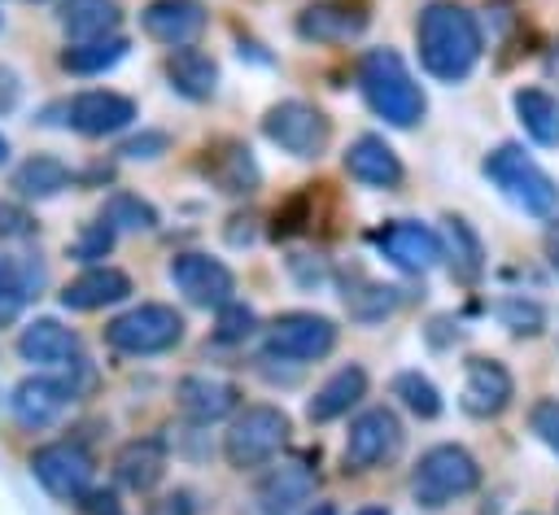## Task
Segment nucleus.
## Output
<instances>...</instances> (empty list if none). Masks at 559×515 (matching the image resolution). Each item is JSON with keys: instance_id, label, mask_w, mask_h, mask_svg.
Returning a JSON list of instances; mask_svg holds the SVG:
<instances>
[{"instance_id": "nucleus-38", "label": "nucleus", "mask_w": 559, "mask_h": 515, "mask_svg": "<svg viewBox=\"0 0 559 515\" xmlns=\"http://www.w3.org/2000/svg\"><path fill=\"white\" fill-rule=\"evenodd\" d=\"M253 332H262L253 306H245V301H227V306L214 310V340H223V345H240V340H249Z\"/></svg>"}, {"instance_id": "nucleus-37", "label": "nucleus", "mask_w": 559, "mask_h": 515, "mask_svg": "<svg viewBox=\"0 0 559 515\" xmlns=\"http://www.w3.org/2000/svg\"><path fill=\"white\" fill-rule=\"evenodd\" d=\"M489 310H493V319H498L511 336H542V332H546V310H542V301H533V297H524V292H507V297H498Z\"/></svg>"}, {"instance_id": "nucleus-50", "label": "nucleus", "mask_w": 559, "mask_h": 515, "mask_svg": "<svg viewBox=\"0 0 559 515\" xmlns=\"http://www.w3.org/2000/svg\"><path fill=\"white\" fill-rule=\"evenodd\" d=\"M354 515H389V506H362V511H354Z\"/></svg>"}, {"instance_id": "nucleus-21", "label": "nucleus", "mask_w": 559, "mask_h": 515, "mask_svg": "<svg viewBox=\"0 0 559 515\" xmlns=\"http://www.w3.org/2000/svg\"><path fill=\"white\" fill-rule=\"evenodd\" d=\"M166 467H170V454L162 436H131L114 450V480L127 493H153L166 480Z\"/></svg>"}, {"instance_id": "nucleus-16", "label": "nucleus", "mask_w": 559, "mask_h": 515, "mask_svg": "<svg viewBox=\"0 0 559 515\" xmlns=\"http://www.w3.org/2000/svg\"><path fill=\"white\" fill-rule=\"evenodd\" d=\"M515 397V380L511 371L489 358V354H472L463 362V393H459V406L472 415V419H493L511 406Z\"/></svg>"}, {"instance_id": "nucleus-26", "label": "nucleus", "mask_w": 559, "mask_h": 515, "mask_svg": "<svg viewBox=\"0 0 559 515\" xmlns=\"http://www.w3.org/2000/svg\"><path fill=\"white\" fill-rule=\"evenodd\" d=\"M166 79L183 100H210L218 92V61L210 52H201L197 44L188 48H170L166 52Z\"/></svg>"}, {"instance_id": "nucleus-18", "label": "nucleus", "mask_w": 559, "mask_h": 515, "mask_svg": "<svg viewBox=\"0 0 559 515\" xmlns=\"http://www.w3.org/2000/svg\"><path fill=\"white\" fill-rule=\"evenodd\" d=\"M371 13L362 0H310L297 13V35L306 44H349L367 31Z\"/></svg>"}, {"instance_id": "nucleus-29", "label": "nucleus", "mask_w": 559, "mask_h": 515, "mask_svg": "<svg viewBox=\"0 0 559 515\" xmlns=\"http://www.w3.org/2000/svg\"><path fill=\"white\" fill-rule=\"evenodd\" d=\"M57 22L70 35V44H83V39L118 35L122 9H118V0H61L57 4Z\"/></svg>"}, {"instance_id": "nucleus-13", "label": "nucleus", "mask_w": 559, "mask_h": 515, "mask_svg": "<svg viewBox=\"0 0 559 515\" xmlns=\"http://www.w3.org/2000/svg\"><path fill=\"white\" fill-rule=\"evenodd\" d=\"M61 109H66V127L74 135H87V140H105V135L135 122V100L122 96V92H109V87L74 92Z\"/></svg>"}, {"instance_id": "nucleus-24", "label": "nucleus", "mask_w": 559, "mask_h": 515, "mask_svg": "<svg viewBox=\"0 0 559 515\" xmlns=\"http://www.w3.org/2000/svg\"><path fill=\"white\" fill-rule=\"evenodd\" d=\"M135 292V284H131V275L127 271H118V266H83L57 297H61V306L66 310H79V314H87V310H105V306H118V301H127Z\"/></svg>"}, {"instance_id": "nucleus-19", "label": "nucleus", "mask_w": 559, "mask_h": 515, "mask_svg": "<svg viewBox=\"0 0 559 515\" xmlns=\"http://www.w3.org/2000/svg\"><path fill=\"white\" fill-rule=\"evenodd\" d=\"M314 484H319V476L306 458H280L258 476L253 502L262 515H288L293 506H301L314 493Z\"/></svg>"}, {"instance_id": "nucleus-1", "label": "nucleus", "mask_w": 559, "mask_h": 515, "mask_svg": "<svg viewBox=\"0 0 559 515\" xmlns=\"http://www.w3.org/2000/svg\"><path fill=\"white\" fill-rule=\"evenodd\" d=\"M415 48H419V65L437 83H463L485 52V35L467 4L432 0L415 17Z\"/></svg>"}, {"instance_id": "nucleus-27", "label": "nucleus", "mask_w": 559, "mask_h": 515, "mask_svg": "<svg viewBox=\"0 0 559 515\" xmlns=\"http://www.w3.org/2000/svg\"><path fill=\"white\" fill-rule=\"evenodd\" d=\"M70 183H74V170H70L61 157H52V153H31V157L13 170V179H9V188H13L22 201L61 196Z\"/></svg>"}, {"instance_id": "nucleus-12", "label": "nucleus", "mask_w": 559, "mask_h": 515, "mask_svg": "<svg viewBox=\"0 0 559 515\" xmlns=\"http://www.w3.org/2000/svg\"><path fill=\"white\" fill-rule=\"evenodd\" d=\"M74 402H79V393L70 388V380H66L61 371H39V375H26V380L13 384V393H9V415H13L22 428L39 432V428H52Z\"/></svg>"}, {"instance_id": "nucleus-9", "label": "nucleus", "mask_w": 559, "mask_h": 515, "mask_svg": "<svg viewBox=\"0 0 559 515\" xmlns=\"http://www.w3.org/2000/svg\"><path fill=\"white\" fill-rule=\"evenodd\" d=\"M402 441H406L402 419L389 406H367L354 415V423L345 432L341 463H345V471H376L402 454Z\"/></svg>"}, {"instance_id": "nucleus-34", "label": "nucleus", "mask_w": 559, "mask_h": 515, "mask_svg": "<svg viewBox=\"0 0 559 515\" xmlns=\"http://www.w3.org/2000/svg\"><path fill=\"white\" fill-rule=\"evenodd\" d=\"M389 393H393V397H397V406H402V410H411L415 419H437V415L445 410L441 388H437L424 371H415V367L397 371V375L389 380Z\"/></svg>"}, {"instance_id": "nucleus-10", "label": "nucleus", "mask_w": 559, "mask_h": 515, "mask_svg": "<svg viewBox=\"0 0 559 515\" xmlns=\"http://www.w3.org/2000/svg\"><path fill=\"white\" fill-rule=\"evenodd\" d=\"M31 476L57 498V502H83V493L92 489V480H96V458L74 441V436H66V441H48V445H39L35 454H31Z\"/></svg>"}, {"instance_id": "nucleus-5", "label": "nucleus", "mask_w": 559, "mask_h": 515, "mask_svg": "<svg viewBox=\"0 0 559 515\" xmlns=\"http://www.w3.org/2000/svg\"><path fill=\"white\" fill-rule=\"evenodd\" d=\"M485 179L507 196L515 201L524 214L533 218H555L559 214V183L520 148V144H498L485 161H480Z\"/></svg>"}, {"instance_id": "nucleus-6", "label": "nucleus", "mask_w": 559, "mask_h": 515, "mask_svg": "<svg viewBox=\"0 0 559 515\" xmlns=\"http://www.w3.org/2000/svg\"><path fill=\"white\" fill-rule=\"evenodd\" d=\"M105 345L127 358H153L183 340V314L166 301H140L105 323Z\"/></svg>"}, {"instance_id": "nucleus-17", "label": "nucleus", "mask_w": 559, "mask_h": 515, "mask_svg": "<svg viewBox=\"0 0 559 515\" xmlns=\"http://www.w3.org/2000/svg\"><path fill=\"white\" fill-rule=\"evenodd\" d=\"M210 9L201 0H148L140 9V31L162 48H188L205 35Z\"/></svg>"}, {"instance_id": "nucleus-8", "label": "nucleus", "mask_w": 559, "mask_h": 515, "mask_svg": "<svg viewBox=\"0 0 559 515\" xmlns=\"http://www.w3.org/2000/svg\"><path fill=\"white\" fill-rule=\"evenodd\" d=\"M262 135H266L280 153L301 157V161H314V157H323V153L332 148V118H328L319 105L288 96V100H275V105L262 113Z\"/></svg>"}, {"instance_id": "nucleus-48", "label": "nucleus", "mask_w": 559, "mask_h": 515, "mask_svg": "<svg viewBox=\"0 0 559 515\" xmlns=\"http://www.w3.org/2000/svg\"><path fill=\"white\" fill-rule=\"evenodd\" d=\"M542 65H546V79H555V83H559V39L546 48V61H542Z\"/></svg>"}, {"instance_id": "nucleus-2", "label": "nucleus", "mask_w": 559, "mask_h": 515, "mask_svg": "<svg viewBox=\"0 0 559 515\" xmlns=\"http://www.w3.org/2000/svg\"><path fill=\"white\" fill-rule=\"evenodd\" d=\"M354 79H358V92L367 100V109L376 118H384L389 127H419L424 113H428V96L424 87L415 83L411 65L402 61L397 48H367L354 65Z\"/></svg>"}, {"instance_id": "nucleus-43", "label": "nucleus", "mask_w": 559, "mask_h": 515, "mask_svg": "<svg viewBox=\"0 0 559 515\" xmlns=\"http://www.w3.org/2000/svg\"><path fill=\"white\" fill-rule=\"evenodd\" d=\"M288 271L297 275L301 288H314V284L328 279V262H323V258H310V253H293V258H288Z\"/></svg>"}, {"instance_id": "nucleus-28", "label": "nucleus", "mask_w": 559, "mask_h": 515, "mask_svg": "<svg viewBox=\"0 0 559 515\" xmlns=\"http://www.w3.org/2000/svg\"><path fill=\"white\" fill-rule=\"evenodd\" d=\"M441 249H445L450 271L463 284H476L485 275V240L476 236V227L463 214H445L441 218Z\"/></svg>"}, {"instance_id": "nucleus-30", "label": "nucleus", "mask_w": 559, "mask_h": 515, "mask_svg": "<svg viewBox=\"0 0 559 515\" xmlns=\"http://www.w3.org/2000/svg\"><path fill=\"white\" fill-rule=\"evenodd\" d=\"M131 39L127 35H100V39H83V44H66L61 48V70L66 74H79V79H92V74H105L114 70L122 57H127Z\"/></svg>"}, {"instance_id": "nucleus-7", "label": "nucleus", "mask_w": 559, "mask_h": 515, "mask_svg": "<svg viewBox=\"0 0 559 515\" xmlns=\"http://www.w3.org/2000/svg\"><path fill=\"white\" fill-rule=\"evenodd\" d=\"M341 340V327L314 310H284L262 327V354L280 362H323Z\"/></svg>"}, {"instance_id": "nucleus-31", "label": "nucleus", "mask_w": 559, "mask_h": 515, "mask_svg": "<svg viewBox=\"0 0 559 515\" xmlns=\"http://www.w3.org/2000/svg\"><path fill=\"white\" fill-rule=\"evenodd\" d=\"M511 105H515L520 127H524L537 144L559 148V96H550L546 87H520V92L511 96Z\"/></svg>"}, {"instance_id": "nucleus-11", "label": "nucleus", "mask_w": 559, "mask_h": 515, "mask_svg": "<svg viewBox=\"0 0 559 515\" xmlns=\"http://www.w3.org/2000/svg\"><path fill=\"white\" fill-rule=\"evenodd\" d=\"M170 284L183 292L188 306H201V310H218L227 301H236V275L223 258H210V253H175L170 266H166Z\"/></svg>"}, {"instance_id": "nucleus-41", "label": "nucleus", "mask_w": 559, "mask_h": 515, "mask_svg": "<svg viewBox=\"0 0 559 515\" xmlns=\"http://www.w3.org/2000/svg\"><path fill=\"white\" fill-rule=\"evenodd\" d=\"M528 428L550 454H559V397H537L528 410Z\"/></svg>"}, {"instance_id": "nucleus-47", "label": "nucleus", "mask_w": 559, "mask_h": 515, "mask_svg": "<svg viewBox=\"0 0 559 515\" xmlns=\"http://www.w3.org/2000/svg\"><path fill=\"white\" fill-rule=\"evenodd\" d=\"M542 249H546V262L555 266V275H559V218L546 227V236H542Z\"/></svg>"}, {"instance_id": "nucleus-22", "label": "nucleus", "mask_w": 559, "mask_h": 515, "mask_svg": "<svg viewBox=\"0 0 559 515\" xmlns=\"http://www.w3.org/2000/svg\"><path fill=\"white\" fill-rule=\"evenodd\" d=\"M345 175L354 179V183H362V188H380V192H393V188H402V179H406V166H402V157L393 153V144H384V135H358V140H349V148H345Z\"/></svg>"}, {"instance_id": "nucleus-45", "label": "nucleus", "mask_w": 559, "mask_h": 515, "mask_svg": "<svg viewBox=\"0 0 559 515\" xmlns=\"http://www.w3.org/2000/svg\"><path fill=\"white\" fill-rule=\"evenodd\" d=\"M79 506H83L87 515H127V511H122V502H118V493H114V489H96V484L83 493V502H79Z\"/></svg>"}, {"instance_id": "nucleus-35", "label": "nucleus", "mask_w": 559, "mask_h": 515, "mask_svg": "<svg viewBox=\"0 0 559 515\" xmlns=\"http://www.w3.org/2000/svg\"><path fill=\"white\" fill-rule=\"evenodd\" d=\"M319 192H323V183H306L301 192H293L288 201H280L275 205V214H271V236L275 240H293V236H301V231H314V218H319Z\"/></svg>"}, {"instance_id": "nucleus-25", "label": "nucleus", "mask_w": 559, "mask_h": 515, "mask_svg": "<svg viewBox=\"0 0 559 515\" xmlns=\"http://www.w3.org/2000/svg\"><path fill=\"white\" fill-rule=\"evenodd\" d=\"M362 397H367V371H362L358 362H345V367H336V371L310 393V402H306V419H310V423L345 419Z\"/></svg>"}, {"instance_id": "nucleus-23", "label": "nucleus", "mask_w": 559, "mask_h": 515, "mask_svg": "<svg viewBox=\"0 0 559 515\" xmlns=\"http://www.w3.org/2000/svg\"><path fill=\"white\" fill-rule=\"evenodd\" d=\"M17 354L22 362L31 367H44V371H61L70 358H79V336L74 327H66L61 319H48V314H35L22 332H17Z\"/></svg>"}, {"instance_id": "nucleus-42", "label": "nucleus", "mask_w": 559, "mask_h": 515, "mask_svg": "<svg viewBox=\"0 0 559 515\" xmlns=\"http://www.w3.org/2000/svg\"><path fill=\"white\" fill-rule=\"evenodd\" d=\"M26 236H35V214L22 201L0 196V240H26Z\"/></svg>"}, {"instance_id": "nucleus-40", "label": "nucleus", "mask_w": 559, "mask_h": 515, "mask_svg": "<svg viewBox=\"0 0 559 515\" xmlns=\"http://www.w3.org/2000/svg\"><path fill=\"white\" fill-rule=\"evenodd\" d=\"M162 153H170V131H135V135H127L122 144H118V157L122 161H153V157H162Z\"/></svg>"}, {"instance_id": "nucleus-32", "label": "nucleus", "mask_w": 559, "mask_h": 515, "mask_svg": "<svg viewBox=\"0 0 559 515\" xmlns=\"http://www.w3.org/2000/svg\"><path fill=\"white\" fill-rule=\"evenodd\" d=\"M39 284H44L39 262H31V258H0V323H13L22 314V306L35 297Z\"/></svg>"}, {"instance_id": "nucleus-15", "label": "nucleus", "mask_w": 559, "mask_h": 515, "mask_svg": "<svg viewBox=\"0 0 559 515\" xmlns=\"http://www.w3.org/2000/svg\"><path fill=\"white\" fill-rule=\"evenodd\" d=\"M197 170L223 196H253L262 188V170H258L249 144H240V140H210L201 148Z\"/></svg>"}, {"instance_id": "nucleus-52", "label": "nucleus", "mask_w": 559, "mask_h": 515, "mask_svg": "<svg viewBox=\"0 0 559 515\" xmlns=\"http://www.w3.org/2000/svg\"><path fill=\"white\" fill-rule=\"evenodd\" d=\"M524 515H537V511H524Z\"/></svg>"}, {"instance_id": "nucleus-4", "label": "nucleus", "mask_w": 559, "mask_h": 515, "mask_svg": "<svg viewBox=\"0 0 559 515\" xmlns=\"http://www.w3.org/2000/svg\"><path fill=\"white\" fill-rule=\"evenodd\" d=\"M476 489H480V463L472 450H463L454 441L428 445L411 471V498L424 511H441V506H450Z\"/></svg>"}, {"instance_id": "nucleus-51", "label": "nucleus", "mask_w": 559, "mask_h": 515, "mask_svg": "<svg viewBox=\"0 0 559 515\" xmlns=\"http://www.w3.org/2000/svg\"><path fill=\"white\" fill-rule=\"evenodd\" d=\"M4 161H9V140L0 135V166H4Z\"/></svg>"}, {"instance_id": "nucleus-20", "label": "nucleus", "mask_w": 559, "mask_h": 515, "mask_svg": "<svg viewBox=\"0 0 559 515\" xmlns=\"http://www.w3.org/2000/svg\"><path fill=\"white\" fill-rule=\"evenodd\" d=\"M175 410L188 423L210 428V423L240 410V388L231 380H218V375H183L175 384Z\"/></svg>"}, {"instance_id": "nucleus-33", "label": "nucleus", "mask_w": 559, "mask_h": 515, "mask_svg": "<svg viewBox=\"0 0 559 515\" xmlns=\"http://www.w3.org/2000/svg\"><path fill=\"white\" fill-rule=\"evenodd\" d=\"M341 297H345L349 319H358V323H380L397 306V288H389L380 279H367V275H349Z\"/></svg>"}, {"instance_id": "nucleus-44", "label": "nucleus", "mask_w": 559, "mask_h": 515, "mask_svg": "<svg viewBox=\"0 0 559 515\" xmlns=\"http://www.w3.org/2000/svg\"><path fill=\"white\" fill-rule=\"evenodd\" d=\"M144 515H192V493L188 489H170V493H157Z\"/></svg>"}, {"instance_id": "nucleus-3", "label": "nucleus", "mask_w": 559, "mask_h": 515, "mask_svg": "<svg viewBox=\"0 0 559 515\" xmlns=\"http://www.w3.org/2000/svg\"><path fill=\"white\" fill-rule=\"evenodd\" d=\"M288 432H293V419L284 406L275 402H253V406H240L223 432V458L227 467L236 471H253V467H266L284 445H288Z\"/></svg>"}, {"instance_id": "nucleus-46", "label": "nucleus", "mask_w": 559, "mask_h": 515, "mask_svg": "<svg viewBox=\"0 0 559 515\" xmlns=\"http://www.w3.org/2000/svg\"><path fill=\"white\" fill-rule=\"evenodd\" d=\"M17 96H22V83H17V74H13L9 65H0V113L17 109Z\"/></svg>"}, {"instance_id": "nucleus-39", "label": "nucleus", "mask_w": 559, "mask_h": 515, "mask_svg": "<svg viewBox=\"0 0 559 515\" xmlns=\"http://www.w3.org/2000/svg\"><path fill=\"white\" fill-rule=\"evenodd\" d=\"M114 236H118V231H114L109 223H100V218H96V223H83V227H79V236L70 240V249H66V253H70L74 262H87V266H96L100 258H109V249H114Z\"/></svg>"}, {"instance_id": "nucleus-49", "label": "nucleus", "mask_w": 559, "mask_h": 515, "mask_svg": "<svg viewBox=\"0 0 559 515\" xmlns=\"http://www.w3.org/2000/svg\"><path fill=\"white\" fill-rule=\"evenodd\" d=\"M306 515H336V506H332V502H319V506H310Z\"/></svg>"}, {"instance_id": "nucleus-14", "label": "nucleus", "mask_w": 559, "mask_h": 515, "mask_svg": "<svg viewBox=\"0 0 559 515\" xmlns=\"http://www.w3.org/2000/svg\"><path fill=\"white\" fill-rule=\"evenodd\" d=\"M376 249L397 266V271H411V275H424L432 271L437 262H445V249H441V236L415 218H393L384 227L371 231Z\"/></svg>"}, {"instance_id": "nucleus-36", "label": "nucleus", "mask_w": 559, "mask_h": 515, "mask_svg": "<svg viewBox=\"0 0 559 515\" xmlns=\"http://www.w3.org/2000/svg\"><path fill=\"white\" fill-rule=\"evenodd\" d=\"M100 223H109L114 231H153L162 218H157L153 201H144V196L118 188V192L105 196V205H100Z\"/></svg>"}]
</instances>
